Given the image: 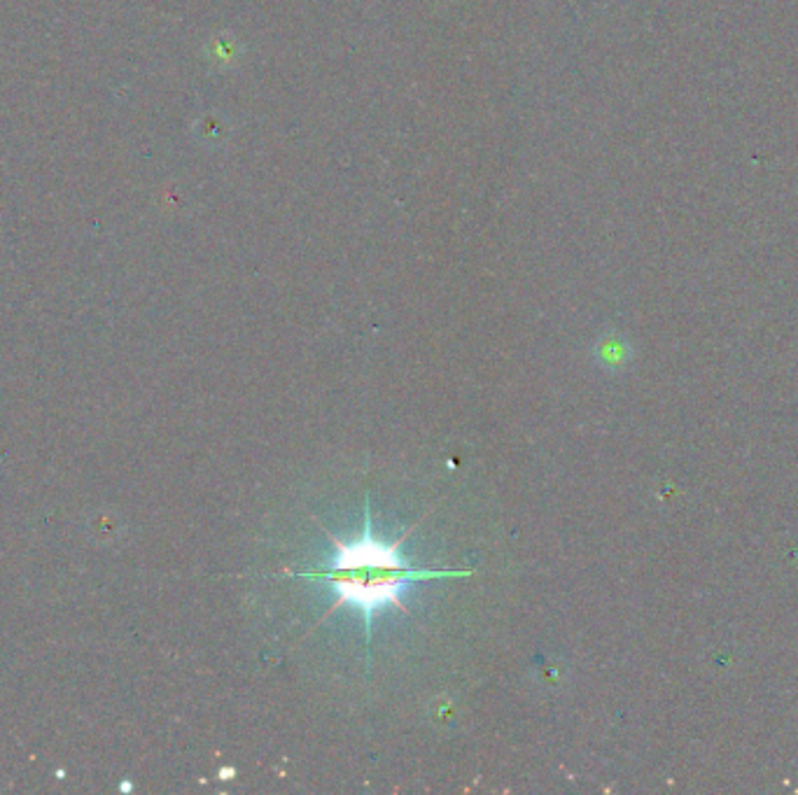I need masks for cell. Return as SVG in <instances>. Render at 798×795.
<instances>
[{
	"label": "cell",
	"instance_id": "6da1fadb",
	"mask_svg": "<svg viewBox=\"0 0 798 795\" xmlns=\"http://www.w3.org/2000/svg\"><path fill=\"white\" fill-rule=\"evenodd\" d=\"M418 525H413L409 532H404L402 537L392 544H383L376 539L374 530H371V506L369 497L364 499V530L355 541H343L325 530V525H320V530L325 537L334 544V555L318 565H308L299 572L294 569H285V574L290 576H304V579L327 581L334 588L336 602L332 609L325 611L322 621L339 611L343 604L357 609V614L364 621V642H367V651L371 649V628H374V614L383 607H397L404 614H409L402 600V593L406 586L418 581L430 579H458V576H469L472 569H439V567H420L411 565L409 560L402 555V544L409 539V534L416 530ZM320 621V623H322ZM318 623V625H320Z\"/></svg>",
	"mask_w": 798,
	"mask_h": 795
}]
</instances>
